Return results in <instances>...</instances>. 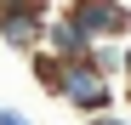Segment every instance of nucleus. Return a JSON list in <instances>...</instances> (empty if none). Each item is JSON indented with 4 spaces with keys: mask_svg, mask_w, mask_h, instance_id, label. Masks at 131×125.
Here are the masks:
<instances>
[{
    "mask_svg": "<svg viewBox=\"0 0 131 125\" xmlns=\"http://www.w3.org/2000/svg\"><path fill=\"white\" fill-rule=\"evenodd\" d=\"M63 102H74V108L85 119H97V114H114V85L97 74V68H85V62H63Z\"/></svg>",
    "mask_w": 131,
    "mask_h": 125,
    "instance_id": "f257e3e1",
    "label": "nucleus"
},
{
    "mask_svg": "<svg viewBox=\"0 0 131 125\" xmlns=\"http://www.w3.org/2000/svg\"><path fill=\"white\" fill-rule=\"evenodd\" d=\"M63 17H69L91 46L108 40V34H131V6H125V0H69Z\"/></svg>",
    "mask_w": 131,
    "mask_h": 125,
    "instance_id": "f03ea898",
    "label": "nucleus"
},
{
    "mask_svg": "<svg viewBox=\"0 0 131 125\" xmlns=\"http://www.w3.org/2000/svg\"><path fill=\"white\" fill-rule=\"evenodd\" d=\"M40 40H46V51L57 62H85V51H91V40H85L69 17H46V29H40Z\"/></svg>",
    "mask_w": 131,
    "mask_h": 125,
    "instance_id": "7ed1b4c3",
    "label": "nucleus"
},
{
    "mask_svg": "<svg viewBox=\"0 0 131 125\" xmlns=\"http://www.w3.org/2000/svg\"><path fill=\"white\" fill-rule=\"evenodd\" d=\"M40 29H46L40 11H0V40L17 51H40Z\"/></svg>",
    "mask_w": 131,
    "mask_h": 125,
    "instance_id": "20e7f679",
    "label": "nucleus"
},
{
    "mask_svg": "<svg viewBox=\"0 0 131 125\" xmlns=\"http://www.w3.org/2000/svg\"><path fill=\"white\" fill-rule=\"evenodd\" d=\"M29 62H34V80H40V91H63V62L51 57V51H29Z\"/></svg>",
    "mask_w": 131,
    "mask_h": 125,
    "instance_id": "39448f33",
    "label": "nucleus"
},
{
    "mask_svg": "<svg viewBox=\"0 0 131 125\" xmlns=\"http://www.w3.org/2000/svg\"><path fill=\"white\" fill-rule=\"evenodd\" d=\"M85 68H97V74L108 80V74H114V68H120V51H114V46H103V40H97V46H91V51H85Z\"/></svg>",
    "mask_w": 131,
    "mask_h": 125,
    "instance_id": "423d86ee",
    "label": "nucleus"
},
{
    "mask_svg": "<svg viewBox=\"0 0 131 125\" xmlns=\"http://www.w3.org/2000/svg\"><path fill=\"white\" fill-rule=\"evenodd\" d=\"M0 11H40L46 17V0H0Z\"/></svg>",
    "mask_w": 131,
    "mask_h": 125,
    "instance_id": "0eeeda50",
    "label": "nucleus"
},
{
    "mask_svg": "<svg viewBox=\"0 0 131 125\" xmlns=\"http://www.w3.org/2000/svg\"><path fill=\"white\" fill-rule=\"evenodd\" d=\"M0 125H29L23 114H12V108H0Z\"/></svg>",
    "mask_w": 131,
    "mask_h": 125,
    "instance_id": "6e6552de",
    "label": "nucleus"
},
{
    "mask_svg": "<svg viewBox=\"0 0 131 125\" xmlns=\"http://www.w3.org/2000/svg\"><path fill=\"white\" fill-rule=\"evenodd\" d=\"M91 125H131V119H120V114H97Z\"/></svg>",
    "mask_w": 131,
    "mask_h": 125,
    "instance_id": "1a4fd4ad",
    "label": "nucleus"
},
{
    "mask_svg": "<svg viewBox=\"0 0 131 125\" xmlns=\"http://www.w3.org/2000/svg\"><path fill=\"white\" fill-rule=\"evenodd\" d=\"M120 68H125V74H131V51H120Z\"/></svg>",
    "mask_w": 131,
    "mask_h": 125,
    "instance_id": "9d476101",
    "label": "nucleus"
}]
</instances>
